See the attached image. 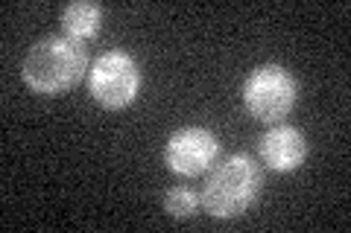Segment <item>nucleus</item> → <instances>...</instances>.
<instances>
[{
    "mask_svg": "<svg viewBox=\"0 0 351 233\" xmlns=\"http://www.w3.org/2000/svg\"><path fill=\"white\" fill-rule=\"evenodd\" d=\"M88 73V50L82 41H73L68 36H50L32 44L21 76L29 91L41 96H59L82 82Z\"/></svg>",
    "mask_w": 351,
    "mask_h": 233,
    "instance_id": "nucleus-1",
    "label": "nucleus"
},
{
    "mask_svg": "<svg viewBox=\"0 0 351 233\" xmlns=\"http://www.w3.org/2000/svg\"><path fill=\"white\" fill-rule=\"evenodd\" d=\"M263 187L261 166L249 154H232L214 166L202 187L199 204L211 219H237L258 202Z\"/></svg>",
    "mask_w": 351,
    "mask_h": 233,
    "instance_id": "nucleus-2",
    "label": "nucleus"
},
{
    "mask_svg": "<svg viewBox=\"0 0 351 233\" xmlns=\"http://www.w3.org/2000/svg\"><path fill=\"white\" fill-rule=\"evenodd\" d=\"M299 99V82L281 64H261L243 82V105L261 123H278Z\"/></svg>",
    "mask_w": 351,
    "mask_h": 233,
    "instance_id": "nucleus-3",
    "label": "nucleus"
},
{
    "mask_svg": "<svg viewBox=\"0 0 351 233\" xmlns=\"http://www.w3.org/2000/svg\"><path fill=\"white\" fill-rule=\"evenodd\" d=\"M141 87V70L138 61L123 50H108L94 61L88 70V94L94 96L97 105L108 111H120L135 102Z\"/></svg>",
    "mask_w": 351,
    "mask_h": 233,
    "instance_id": "nucleus-4",
    "label": "nucleus"
},
{
    "mask_svg": "<svg viewBox=\"0 0 351 233\" xmlns=\"http://www.w3.org/2000/svg\"><path fill=\"white\" fill-rule=\"evenodd\" d=\"M219 154V140L214 137V131H208L202 126H188L173 131L164 149V161H167L170 172L184 175V178H196V175L208 172L217 163Z\"/></svg>",
    "mask_w": 351,
    "mask_h": 233,
    "instance_id": "nucleus-5",
    "label": "nucleus"
},
{
    "mask_svg": "<svg viewBox=\"0 0 351 233\" xmlns=\"http://www.w3.org/2000/svg\"><path fill=\"white\" fill-rule=\"evenodd\" d=\"M258 154L272 172H293L307 158V140L295 126H276L258 140Z\"/></svg>",
    "mask_w": 351,
    "mask_h": 233,
    "instance_id": "nucleus-6",
    "label": "nucleus"
},
{
    "mask_svg": "<svg viewBox=\"0 0 351 233\" xmlns=\"http://www.w3.org/2000/svg\"><path fill=\"white\" fill-rule=\"evenodd\" d=\"M103 24V6L91 3V0H76V3H68L62 9V29L64 36L73 41H85L94 38L100 32Z\"/></svg>",
    "mask_w": 351,
    "mask_h": 233,
    "instance_id": "nucleus-7",
    "label": "nucleus"
},
{
    "mask_svg": "<svg viewBox=\"0 0 351 233\" xmlns=\"http://www.w3.org/2000/svg\"><path fill=\"white\" fill-rule=\"evenodd\" d=\"M164 210L173 219H191L196 210H199V195L188 187H173V190L164 195Z\"/></svg>",
    "mask_w": 351,
    "mask_h": 233,
    "instance_id": "nucleus-8",
    "label": "nucleus"
}]
</instances>
